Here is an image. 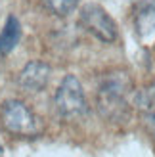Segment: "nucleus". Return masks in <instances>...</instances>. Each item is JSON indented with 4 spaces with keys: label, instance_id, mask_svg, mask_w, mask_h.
Returning a JSON list of instances; mask_svg holds the SVG:
<instances>
[{
    "label": "nucleus",
    "instance_id": "nucleus-1",
    "mask_svg": "<svg viewBox=\"0 0 155 157\" xmlns=\"http://www.w3.org/2000/svg\"><path fill=\"white\" fill-rule=\"evenodd\" d=\"M132 92V81L123 71L105 75L98 86L100 111L109 119H121L127 111V96Z\"/></svg>",
    "mask_w": 155,
    "mask_h": 157
},
{
    "label": "nucleus",
    "instance_id": "nucleus-2",
    "mask_svg": "<svg viewBox=\"0 0 155 157\" xmlns=\"http://www.w3.org/2000/svg\"><path fill=\"white\" fill-rule=\"evenodd\" d=\"M0 124L13 136H38L42 130L40 119L19 100L6 101L0 109Z\"/></svg>",
    "mask_w": 155,
    "mask_h": 157
},
{
    "label": "nucleus",
    "instance_id": "nucleus-3",
    "mask_svg": "<svg viewBox=\"0 0 155 157\" xmlns=\"http://www.w3.org/2000/svg\"><path fill=\"white\" fill-rule=\"evenodd\" d=\"M54 104H56L58 113L65 119H75L88 111L84 90L75 75H67L61 81L56 96H54Z\"/></svg>",
    "mask_w": 155,
    "mask_h": 157
},
{
    "label": "nucleus",
    "instance_id": "nucleus-4",
    "mask_svg": "<svg viewBox=\"0 0 155 157\" xmlns=\"http://www.w3.org/2000/svg\"><path fill=\"white\" fill-rule=\"evenodd\" d=\"M79 23L84 31L94 35L102 42H115L117 40V23L98 4H86L81 8Z\"/></svg>",
    "mask_w": 155,
    "mask_h": 157
},
{
    "label": "nucleus",
    "instance_id": "nucleus-5",
    "mask_svg": "<svg viewBox=\"0 0 155 157\" xmlns=\"http://www.w3.org/2000/svg\"><path fill=\"white\" fill-rule=\"evenodd\" d=\"M50 81V67L44 61H29V63L21 69L17 77V82L23 90L27 92H40L46 88Z\"/></svg>",
    "mask_w": 155,
    "mask_h": 157
},
{
    "label": "nucleus",
    "instance_id": "nucleus-6",
    "mask_svg": "<svg viewBox=\"0 0 155 157\" xmlns=\"http://www.w3.org/2000/svg\"><path fill=\"white\" fill-rule=\"evenodd\" d=\"M134 29L138 36H149L155 31V0H140L134 8Z\"/></svg>",
    "mask_w": 155,
    "mask_h": 157
},
{
    "label": "nucleus",
    "instance_id": "nucleus-7",
    "mask_svg": "<svg viewBox=\"0 0 155 157\" xmlns=\"http://www.w3.org/2000/svg\"><path fill=\"white\" fill-rule=\"evenodd\" d=\"M19 38H21V23L15 15H10L4 25V31L0 33V56L10 54L17 46Z\"/></svg>",
    "mask_w": 155,
    "mask_h": 157
},
{
    "label": "nucleus",
    "instance_id": "nucleus-8",
    "mask_svg": "<svg viewBox=\"0 0 155 157\" xmlns=\"http://www.w3.org/2000/svg\"><path fill=\"white\" fill-rule=\"evenodd\" d=\"M81 0H42V6L48 10L50 13L58 15V17H65L71 12L77 10Z\"/></svg>",
    "mask_w": 155,
    "mask_h": 157
},
{
    "label": "nucleus",
    "instance_id": "nucleus-9",
    "mask_svg": "<svg viewBox=\"0 0 155 157\" xmlns=\"http://www.w3.org/2000/svg\"><path fill=\"white\" fill-rule=\"evenodd\" d=\"M138 105H140L146 113H155V82L148 86L138 98Z\"/></svg>",
    "mask_w": 155,
    "mask_h": 157
},
{
    "label": "nucleus",
    "instance_id": "nucleus-10",
    "mask_svg": "<svg viewBox=\"0 0 155 157\" xmlns=\"http://www.w3.org/2000/svg\"><path fill=\"white\" fill-rule=\"evenodd\" d=\"M146 123H148V130L155 142V113H146Z\"/></svg>",
    "mask_w": 155,
    "mask_h": 157
}]
</instances>
